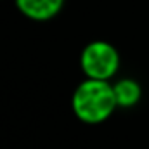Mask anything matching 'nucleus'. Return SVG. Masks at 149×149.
Instances as JSON below:
<instances>
[{
  "label": "nucleus",
  "mask_w": 149,
  "mask_h": 149,
  "mask_svg": "<svg viewBox=\"0 0 149 149\" xmlns=\"http://www.w3.org/2000/svg\"><path fill=\"white\" fill-rule=\"evenodd\" d=\"M116 108L118 104L111 81L85 78L76 85L71 97V109L74 116L87 125L104 123L116 111Z\"/></svg>",
  "instance_id": "obj_1"
},
{
  "label": "nucleus",
  "mask_w": 149,
  "mask_h": 149,
  "mask_svg": "<svg viewBox=\"0 0 149 149\" xmlns=\"http://www.w3.org/2000/svg\"><path fill=\"white\" fill-rule=\"evenodd\" d=\"M80 68L85 78L111 81L120 70V52L106 40H92L80 54Z\"/></svg>",
  "instance_id": "obj_2"
},
{
  "label": "nucleus",
  "mask_w": 149,
  "mask_h": 149,
  "mask_svg": "<svg viewBox=\"0 0 149 149\" xmlns=\"http://www.w3.org/2000/svg\"><path fill=\"white\" fill-rule=\"evenodd\" d=\"M66 0H14L17 10L37 23L54 19L64 7Z\"/></svg>",
  "instance_id": "obj_3"
},
{
  "label": "nucleus",
  "mask_w": 149,
  "mask_h": 149,
  "mask_svg": "<svg viewBox=\"0 0 149 149\" xmlns=\"http://www.w3.org/2000/svg\"><path fill=\"white\" fill-rule=\"evenodd\" d=\"M118 108H134L142 99V87L134 78H120L113 83Z\"/></svg>",
  "instance_id": "obj_4"
}]
</instances>
